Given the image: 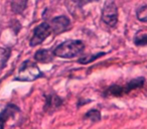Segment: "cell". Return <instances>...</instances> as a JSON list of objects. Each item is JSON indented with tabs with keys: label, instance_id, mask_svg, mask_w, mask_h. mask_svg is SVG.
<instances>
[{
	"label": "cell",
	"instance_id": "obj_1",
	"mask_svg": "<svg viewBox=\"0 0 147 129\" xmlns=\"http://www.w3.org/2000/svg\"><path fill=\"white\" fill-rule=\"evenodd\" d=\"M85 45L82 41H65L59 45L55 49V57H63V59H73L78 57L84 51Z\"/></svg>",
	"mask_w": 147,
	"mask_h": 129
},
{
	"label": "cell",
	"instance_id": "obj_2",
	"mask_svg": "<svg viewBox=\"0 0 147 129\" xmlns=\"http://www.w3.org/2000/svg\"><path fill=\"white\" fill-rule=\"evenodd\" d=\"M41 76L42 74L40 73V70L34 63L30 61H25L19 68L18 75L15 80L21 81V82H32Z\"/></svg>",
	"mask_w": 147,
	"mask_h": 129
},
{
	"label": "cell",
	"instance_id": "obj_3",
	"mask_svg": "<svg viewBox=\"0 0 147 129\" xmlns=\"http://www.w3.org/2000/svg\"><path fill=\"white\" fill-rule=\"evenodd\" d=\"M102 20L109 26H116L118 22V9L115 2L110 1L104 5L102 10Z\"/></svg>",
	"mask_w": 147,
	"mask_h": 129
},
{
	"label": "cell",
	"instance_id": "obj_4",
	"mask_svg": "<svg viewBox=\"0 0 147 129\" xmlns=\"http://www.w3.org/2000/svg\"><path fill=\"white\" fill-rule=\"evenodd\" d=\"M51 27L49 23L42 22L41 24L37 25L33 30V35L30 38V45L31 47H36L40 45L43 41L47 38L51 33Z\"/></svg>",
	"mask_w": 147,
	"mask_h": 129
},
{
	"label": "cell",
	"instance_id": "obj_5",
	"mask_svg": "<svg viewBox=\"0 0 147 129\" xmlns=\"http://www.w3.org/2000/svg\"><path fill=\"white\" fill-rule=\"evenodd\" d=\"M49 25L51 27V30L57 34H59V33L65 32L69 28V25H71V21L67 16L61 15V16H57L51 19V22Z\"/></svg>",
	"mask_w": 147,
	"mask_h": 129
},
{
	"label": "cell",
	"instance_id": "obj_6",
	"mask_svg": "<svg viewBox=\"0 0 147 129\" xmlns=\"http://www.w3.org/2000/svg\"><path fill=\"white\" fill-rule=\"evenodd\" d=\"M19 109L17 108L15 105L9 104L2 112L0 113V128H4L6 126V122L11 118V117L15 116V114L19 113Z\"/></svg>",
	"mask_w": 147,
	"mask_h": 129
},
{
	"label": "cell",
	"instance_id": "obj_7",
	"mask_svg": "<svg viewBox=\"0 0 147 129\" xmlns=\"http://www.w3.org/2000/svg\"><path fill=\"white\" fill-rule=\"evenodd\" d=\"M55 57V53L51 49H39L34 55L35 61H38V63H51Z\"/></svg>",
	"mask_w": 147,
	"mask_h": 129
},
{
	"label": "cell",
	"instance_id": "obj_8",
	"mask_svg": "<svg viewBox=\"0 0 147 129\" xmlns=\"http://www.w3.org/2000/svg\"><path fill=\"white\" fill-rule=\"evenodd\" d=\"M61 105V100L55 95H51L47 97V103H45V110L51 111L55 110Z\"/></svg>",
	"mask_w": 147,
	"mask_h": 129
},
{
	"label": "cell",
	"instance_id": "obj_9",
	"mask_svg": "<svg viewBox=\"0 0 147 129\" xmlns=\"http://www.w3.org/2000/svg\"><path fill=\"white\" fill-rule=\"evenodd\" d=\"M143 84H144V79L143 78H137V79H134V80H131L124 88V91H125V93H127L131 90L140 88V87L143 86Z\"/></svg>",
	"mask_w": 147,
	"mask_h": 129
},
{
	"label": "cell",
	"instance_id": "obj_10",
	"mask_svg": "<svg viewBox=\"0 0 147 129\" xmlns=\"http://www.w3.org/2000/svg\"><path fill=\"white\" fill-rule=\"evenodd\" d=\"M27 0H13L12 1V9L14 12L19 13L24 10L26 6Z\"/></svg>",
	"mask_w": 147,
	"mask_h": 129
},
{
	"label": "cell",
	"instance_id": "obj_11",
	"mask_svg": "<svg viewBox=\"0 0 147 129\" xmlns=\"http://www.w3.org/2000/svg\"><path fill=\"white\" fill-rule=\"evenodd\" d=\"M137 18L141 22H147V5L139 7L136 11Z\"/></svg>",
	"mask_w": 147,
	"mask_h": 129
},
{
	"label": "cell",
	"instance_id": "obj_12",
	"mask_svg": "<svg viewBox=\"0 0 147 129\" xmlns=\"http://www.w3.org/2000/svg\"><path fill=\"white\" fill-rule=\"evenodd\" d=\"M134 43L138 47L147 45V33H137L134 37Z\"/></svg>",
	"mask_w": 147,
	"mask_h": 129
},
{
	"label": "cell",
	"instance_id": "obj_13",
	"mask_svg": "<svg viewBox=\"0 0 147 129\" xmlns=\"http://www.w3.org/2000/svg\"><path fill=\"white\" fill-rule=\"evenodd\" d=\"M85 119H89V120L93 121V122H98L101 119V114L98 110H91L87 112V114L84 117Z\"/></svg>",
	"mask_w": 147,
	"mask_h": 129
},
{
	"label": "cell",
	"instance_id": "obj_14",
	"mask_svg": "<svg viewBox=\"0 0 147 129\" xmlns=\"http://www.w3.org/2000/svg\"><path fill=\"white\" fill-rule=\"evenodd\" d=\"M105 55V53H97V55H89V57H81L80 59L78 61V63H92V61H94L95 59H99V57H101V55Z\"/></svg>",
	"mask_w": 147,
	"mask_h": 129
},
{
	"label": "cell",
	"instance_id": "obj_15",
	"mask_svg": "<svg viewBox=\"0 0 147 129\" xmlns=\"http://www.w3.org/2000/svg\"><path fill=\"white\" fill-rule=\"evenodd\" d=\"M79 1H80L81 5H84V4H86L87 2H90V1H93V0H79Z\"/></svg>",
	"mask_w": 147,
	"mask_h": 129
}]
</instances>
